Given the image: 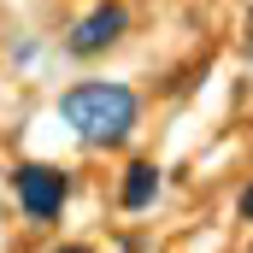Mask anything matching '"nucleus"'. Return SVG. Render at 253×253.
Listing matches in <instances>:
<instances>
[{"label":"nucleus","mask_w":253,"mask_h":253,"mask_svg":"<svg viewBox=\"0 0 253 253\" xmlns=\"http://www.w3.org/2000/svg\"><path fill=\"white\" fill-rule=\"evenodd\" d=\"M12 183H18V200H24V212H30L36 224L59 218L65 194H71V177L53 171V165H18V171H12Z\"/></svg>","instance_id":"obj_2"},{"label":"nucleus","mask_w":253,"mask_h":253,"mask_svg":"<svg viewBox=\"0 0 253 253\" xmlns=\"http://www.w3.org/2000/svg\"><path fill=\"white\" fill-rule=\"evenodd\" d=\"M118 36H124V6H94V12L71 30L65 47H71V53H100V47H112Z\"/></svg>","instance_id":"obj_3"},{"label":"nucleus","mask_w":253,"mask_h":253,"mask_svg":"<svg viewBox=\"0 0 253 253\" xmlns=\"http://www.w3.org/2000/svg\"><path fill=\"white\" fill-rule=\"evenodd\" d=\"M153 194H159V171H153V165H129V171H124V206L141 212Z\"/></svg>","instance_id":"obj_4"},{"label":"nucleus","mask_w":253,"mask_h":253,"mask_svg":"<svg viewBox=\"0 0 253 253\" xmlns=\"http://www.w3.org/2000/svg\"><path fill=\"white\" fill-rule=\"evenodd\" d=\"M65 124L77 129L83 141H124L129 124H135V94H129L124 83H77L71 94L59 100Z\"/></svg>","instance_id":"obj_1"},{"label":"nucleus","mask_w":253,"mask_h":253,"mask_svg":"<svg viewBox=\"0 0 253 253\" xmlns=\"http://www.w3.org/2000/svg\"><path fill=\"white\" fill-rule=\"evenodd\" d=\"M242 218H248V224H253V189L242 194Z\"/></svg>","instance_id":"obj_5"},{"label":"nucleus","mask_w":253,"mask_h":253,"mask_svg":"<svg viewBox=\"0 0 253 253\" xmlns=\"http://www.w3.org/2000/svg\"><path fill=\"white\" fill-rule=\"evenodd\" d=\"M53 253H88V248H53Z\"/></svg>","instance_id":"obj_6"}]
</instances>
